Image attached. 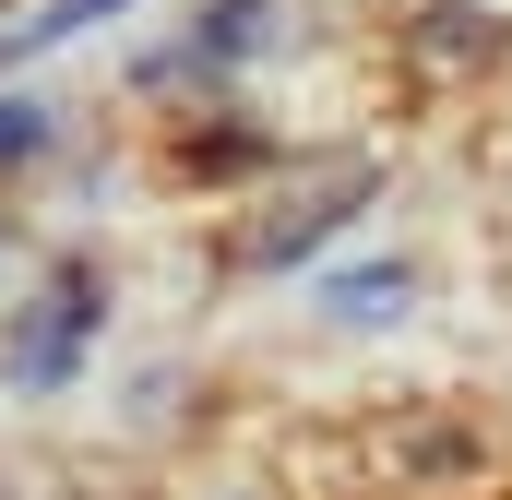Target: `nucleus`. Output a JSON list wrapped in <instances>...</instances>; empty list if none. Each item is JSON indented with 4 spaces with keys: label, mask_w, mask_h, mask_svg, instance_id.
<instances>
[{
    "label": "nucleus",
    "mask_w": 512,
    "mask_h": 500,
    "mask_svg": "<svg viewBox=\"0 0 512 500\" xmlns=\"http://www.w3.org/2000/svg\"><path fill=\"white\" fill-rule=\"evenodd\" d=\"M370 191H382V167H370V155H298V167H286V191H274V215L251 227V262H310V250L334 239Z\"/></svg>",
    "instance_id": "f257e3e1"
},
{
    "label": "nucleus",
    "mask_w": 512,
    "mask_h": 500,
    "mask_svg": "<svg viewBox=\"0 0 512 500\" xmlns=\"http://www.w3.org/2000/svg\"><path fill=\"white\" fill-rule=\"evenodd\" d=\"M96 310H108V286H96V262H60L48 274V298L12 322V381H72V358H84V334H96Z\"/></svg>",
    "instance_id": "f03ea898"
},
{
    "label": "nucleus",
    "mask_w": 512,
    "mask_h": 500,
    "mask_svg": "<svg viewBox=\"0 0 512 500\" xmlns=\"http://www.w3.org/2000/svg\"><path fill=\"white\" fill-rule=\"evenodd\" d=\"M108 12H131V0H36V12L0 24V60H36V48H60L72 24H108Z\"/></svg>",
    "instance_id": "7ed1b4c3"
},
{
    "label": "nucleus",
    "mask_w": 512,
    "mask_h": 500,
    "mask_svg": "<svg viewBox=\"0 0 512 500\" xmlns=\"http://www.w3.org/2000/svg\"><path fill=\"white\" fill-rule=\"evenodd\" d=\"M274 12H286V0H215L203 36H191V60H251L262 36H274Z\"/></svg>",
    "instance_id": "20e7f679"
},
{
    "label": "nucleus",
    "mask_w": 512,
    "mask_h": 500,
    "mask_svg": "<svg viewBox=\"0 0 512 500\" xmlns=\"http://www.w3.org/2000/svg\"><path fill=\"white\" fill-rule=\"evenodd\" d=\"M405 286H417L405 262H382V274H334V322H393V310H405Z\"/></svg>",
    "instance_id": "39448f33"
},
{
    "label": "nucleus",
    "mask_w": 512,
    "mask_h": 500,
    "mask_svg": "<svg viewBox=\"0 0 512 500\" xmlns=\"http://www.w3.org/2000/svg\"><path fill=\"white\" fill-rule=\"evenodd\" d=\"M429 60H501V24L489 12H429Z\"/></svg>",
    "instance_id": "423d86ee"
},
{
    "label": "nucleus",
    "mask_w": 512,
    "mask_h": 500,
    "mask_svg": "<svg viewBox=\"0 0 512 500\" xmlns=\"http://www.w3.org/2000/svg\"><path fill=\"white\" fill-rule=\"evenodd\" d=\"M36 143H48V120H36V108H12V96H0V155H36Z\"/></svg>",
    "instance_id": "0eeeda50"
}]
</instances>
